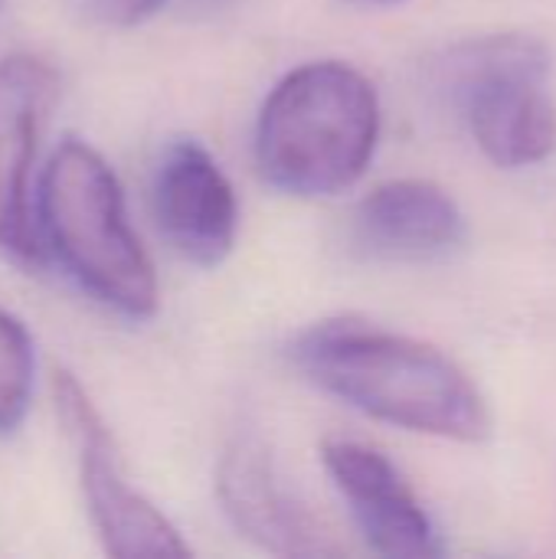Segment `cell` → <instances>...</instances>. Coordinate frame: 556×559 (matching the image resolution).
<instances>
[{
    "mask_svg": "<svg viewBox=\"0 0 556 559\" xmlns=\"http://www.w3.org/2000/svg\"><path fill=\"white\" fill-rule=\"evenodd\" d=\"M216 495L229 524L275 557L334 554L315 518L292 498L269 452L252 432L233 436L216 468Z\"/></svg>",
    "mask_w": 556,
    "mask_h": 559,
    "instance_id": "cell-9",
    "label": "cell"
},
{
    "mask_svg": "<svg viewBox=\"0 0 556 559\" xmlns=\"http://www.w3.org/2000/svg\"><path fill=\"white\" fill-rule=\"evenodd\" d=\"M321 462L374 554L393 559L442 554L433 518L383 452L354 439H328Z\"/></svg>",
    "mask_w": 556,
    "mask_h": 559,
    "instance_id": "cell-8",
    "label": "cell"
},
{
    "mask_svg": "<svg viewBox=\"0 0 556 559\" xmlns=\"http://www.w3.org/2000/svg\"><path fill=\"white\" fill-rule=\"evenodd\" d=\"M354 236L377 259L433 262L459 252L469 226L442 187L429 180H390L360 200Z\"/></svg>",
    "mask_w": 556,
    "mask_h": 559,
    "instance_id": "cell-10",
    "label": "cell"
},
{
    "mask_svg": "<svg viewBox=\"0 0 556 559\" xmlns=\"http://www.w3.org/2000/svg\"><path fill=\"white\" fill-rule=\"evenodd\" d=\"M167 0H82V7L111 26H134L141 20H147L151 13H157Z\"/></svg>",
    "mask_w": 556,
    "mask_h": 559,
    "instance_id": "cell-12",
    "label": "cell"
},
{
    "mask_svg": "<svg viewBox=\"0 0 556 559\" xmlns=\"http://www.w3.org/2000/svg\"><path fill=\"white\" fill-rule=\"evenodd\" d=\"M154 216L167 242L193 265L213 269L229 259L239 229V203L213 154L193 141H170L151 180Z\"/></svg>",
    "mask_w": 556,
    "mask_h": 559,
    "instance_id": "cell-7",
    "label": "cell"
},
{
    "mask_svg": "<svg viewBox=\"0 0 556 559\" xmlns=\"http://www.w3.org/2000/svg\"><path fill=\"white\" fill-rule=\"evenodd\" d=\"M56 406L79 452V488L95 534L111 557H187L180 531L125 478L98 409L69 373L56 377Z\"/></svg>",
    "mask_w": 556,
    "mask_h": 559,
    "instance_id": "cell-5",
    "label": "cell"
},
{
    "mask_svg": "<svg viewBox=\"0 0 556 559\" xmlns=\"http://www.w3.org/2000/svg\"><path fill=\"white\" fill-rule=\"evenodd\" d=\"M39 233L66 275L108 311L144 321L157 311V275L108 160L79 138L62 141L39 180Z\"/></svg>",
    "mask_w": 556,
    "mask_h": 559,
    "instance_id": "cell-3",
    "label": "cell"
},
{
    "mask_svg": "<svg viewBox=\"0 0 556 559\" xmlns=\"http://www.w3.org/2000/svg\"><path fill=\"white\" fill-rule=\"evenodd\" d=\"M357 3H370V7H390V3H400V0H357Z\"/></svg>",
    "mask_w": 556,
    "mask_h": 559,
    "instance_id": "cell-13",
    "label": "cell"
},
{
    "mask_svg": "<svg viewBox=\"0 0 556 559\" xmlns=\"http://www.w3.org/2000/svg\"><path fill=\"white\" fill-rule=\"evenodd\" d=\"M551 56L531 36H485L456 46L442 85L482 154L498 167L541 164L556 144V108L547 92Z\"/></svg>",
    "mask_w": 556,
    "mask_h": 559,
    "instance_id": "cell-4",
    "label": "cell"
},
{
    "mask_svg": "<svg viewBox=\"0 0 556 559\" xmlns=\"http://www.w3.org/2000/svg\"><path fill=\"white\" fill-rule=\"evenodd\" d=\"M56 95L59 72L43 56L13 52L0 59V249L23 262L39 255L29 180Z\"/></svg>",
    "mask_w": 556,
    "mask_h": 559,
    "instance_id": "cell-6",
    "label": "cell"
},
{
    "mask_svg": "<svg viewBox=\"0 0 556 559\" xmlns=\"http://www.w3.org/2000/svg\"><path fill=\"white\" fill-rule=\"evenodd\" d=\"M380 98L347 62H308L288 72L256 121L262 177L295 197H334L354 187L374 160Z\"/></svg>",
    "mask_w": 556,
    "mask_h": 559,
    "instance_id": "cell-2",
    "label": "cell"
},
{
    "mask_svg": "<svg viewBox=\"0 0 556 559\" xmlns=\"http://www.w3.org/2000/svg\"><path fill=\"white\" fill-rule=\"evenodd\" d=\"M295 367L357 413L406 432L482 442L492 413L472 377L442 350L364 321H321L292 344Z\"/></svg>",
    "mask_w": 556,
    "mask_h": 559,
    "instance_id": "cell-1",
    "label": "cell"
},
{
    "mask_svg": "<svg viewBox=\"0 0 556 559\" xmlns=\"http://www.w3.org/2000/svg\"><path fill=\"white\" fill-rule=\"evenodd\" d=\"M36 350L26 328L0 308V432H13L33 400Z\"/></svg>",
    "mask_w": 556,
    "mask_h": 559,
    "instance_id": "cell-11",
    "label": "cell"
}]
</instances>
